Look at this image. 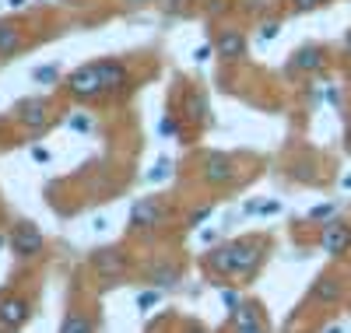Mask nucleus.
Returning <instances> with one entry per match:
<instances>
[{
  "label": "nucleus",
  "instance_id": "nucleus-29",
  "mask_svg": "<svg viewBox=\"0 0 351 333\" xmlns=\"http://www.w3.org/2000/svg\"><path fill=\"white\" fill-rule=\"evenodd\" d=\"M32 162L46 165V162H49V151H46V147H32Z\"/></svg>",
  "mask_w": 351,
  "mask_h": 333
},
{
  "label": "nucleus",
  "instance_id": "nucleus-22",
  "mask_svg": "<svg viewBox=\"0 0 351 333\" xmlns=\"http://www.w3.org/2000/svg\"><path fill=\"white\" fill-rule=\"evenodd\" d=\"M278 32H281V21H263V25H260V39H263V42L278 39Z\"/></svg>",
  "mask_w": 351,
  "mask_h": 333
},
{
  "label": "nucleus",
  "instance_id": "nucleus-36",
  "mask_svg": "<svg viewBox=\"0 0 351 333\" xmlns=\"http://www.w3.org/2000/svg\"><path fill=\"white\" fill-rule=\"evenodd\" d=\"M186 333H208V330H200V326H190V330H186Z\"/></svg>",
  "mask_w": 351,
  "mask_h": 333
},
{
  "label": "nucleus",
  "instance_id": "nucleus-9",
  "mask_svg": "<svg viewBox=\"0 0 351 333\" xmlns=\"http://www.w3.org/2000/svg\"><path fill=\"white\" fill-rule=\"evenodd\" d=\"M92 267L99 270V278L116 281V278L127 274V256H123L120 249H99V253L92 256Z\"/></svg>",
  "mask_w": 351,
  "mask_h": 333
},
{
  "label": "nucleus",
  "instance_id": "nucleus-12",
  "mask_svg": "<svg viewBox=\"0 0 351 333\" xmlns=\"http://www.w3.org/2000/svg\"><path fill=\"white\" fill-rule=\"evenodd\" d=\"M204 179L215 186H225L236 179V162H232L228 155H211V158H204Z\"/></svg>",
  "mask_w": 351,
  "mask_h": 333
},
{
  "label": "nucleus",
  "instance_id": "nucleus-27",
  "mask_svg": "<svg viewBox=\"0 0 351 333\" xmlns=\"http://www.w3.org/2000/svg\"><path fill=\"white\" fill-rule=\"evenodd\" d=\"M67 127H71V130H88V127H92V119H88V116H71Z\"/></svg>",
  "mask_w": 351,
  "mask_h": 333
},
{
  "label": "nucleus",
  "instance_id": "nucleus-30",
  "mask_svg": "<svg viewBox=\"0 0 351 333\" xmlns=\"http://www.w3.org/2000/svg\"><path fill=\"white\" fill-rule=\"evenodd\" d=\"M236 333H267V326L263 323L260 326H236Z\"/></svg>",
  "mask_w": 351,
  "mask_h": 333
},
{
  "label": "nucleus",
  "instance_id": "nucleus-8",
  "mask_svg": "<svg viewBox=\"0 0 351 333\" xmlns=\"http://www.w3.org/2000/svg\"><path fill=\"white\" fill-rule=\"evenodd\" d=\"M28 316H32V309H28L25 298H18V295H4V298H0V326H4V330L25 326Z\"/></svg>",
  "mask_w": 351,
  "mask_h": 333
},
{
  "label": "nucleus",
  "instance_id": "nucleus-28",
  "mask_svg": "<svg viewBox=\"0 0 351 333\" xmlns=\"http://www.w3.org/2000/svg\"><path fill=\"white\" fill-rule=\"evenodd\" d=\"M221 301H225V309H228V312H232V309H239V295H236V291H225Z\"/></svg>",
  "mask_w": 351,
  "mask_h": 333
},
{
  "label": "nucleus",
  "instance_id": "nucleus-14",
  "mask_svg": "<svg viewBox=\"0 0 351 333\" xmlns=\"http://www.w3.org/2000/svg\"><path fill=\"white\" fill-rule=\"evenodd\" d=\"M183 112H186V119L190 123H197V127H204L211 119V106H208V99H204L200 92H190L186 95V102H183Z\"/></svg>",
  "mask_w": 351,
  "mask_h": 333
},
{
  "label": "nucleus",
  "instance_id": "nucleus-6",
  "mask_svg": "<svg viewBox=\"0 0 351 333\" xmlns=\"http://www.w3.org/2000/svg\"><path fill=\"white\" fill-rule=\"evenodd\" d=\"M99 77H102V92L106 95H120L130 84V71L120 60H99Z\"/></svg>",
  "mask_w": 351,
  "mask_h": 333
},
{
  "label": "nucleus",
  "instance_id": "nucleus-24",
  "mask_svg": "<svg viewBox=\"0 0 351 333\" xmlns=\"http://www.w3.org/2000/svg\"><path fill=\"white\" fill-rule=\"evenodd\" d=\"M330 214H334V204H319V207L309 210V218H313V221H324V218H330Z\"/></svg>",
  "mask_w": 351,
  "mask_h": 333
},
{
  "label": "nucleus",
  "instance_id": "nucleus-37",
  "mask_svg": "<svg viewBox=\"0 0 351 333\" xmlns=\"http://www.w3.org/2000/svg\"><path fill=\"white\" fill-rule=\"evenodd\" d=\"M327 333H344V330H341V326H330V330H327Z\"/></svg>",
  "mask_w": 351,
  "mask_h": 333
},
{
  "label": "nucleus",
  "instance_id": "nucleus-31",
  "mask_svg": "<svg viewBox=\"0 0 351 333\" xmlns=\"http://www.w3.org/2000/svg\"><path fill=\"white\" fill-rule=\"evenodd\" d=\"M193 56H197V60H200V64H204V60H208V56H211V46H200V49H197Z\"/></svg>",
  "mask_w": 351,
  "mask_h": 333
},
{
  "label": "nucleus",
  "instance_id": "nucleus-33",
  "mask_svg": "<svg viewBox=\"0 0 351 333\" xmlns=\"http://www.w3.org/2000/svg\"><path fill=\"white\" fill-rule=\"evenodd\" d=\"M25 4H28V0H8V8H11V11H21Z\"/></svg>",
  "mask_w": 351,
  "mask_h": 333
},
{
  "label": "nucleus",
  "instance_id": "nucleus-10",
  "mask_svg": "<svg viewBox=\"0 0 351 333\" xmlns=\"http://www.w3.org/2000/svg\"><path fill=\"white\" fill-rule=\"evenodd\" d=\"M215 49H218V56L225 60V64H236V60L246 56L250 46H246V36L239 32V28H225V32L218 36V46Z\"/></svg>",
  "mask_w": 351,
  "mask_h": 333
},
{
  "label": "nucleus",
  "instance_id": "nucleus-3",
  "mask_svg": "<svg viewBox=\"0 0 351 333\" xmlns=\"http://www.w3.org/2000/svg\"><path fill=\"white\" fill-rule=\"evenodd\" d=\"M43 232L32 225V221H18L14 225V232H11V253L14 256H21V260H32V256H39L43 253Z\"/></svg>",
  "mask_w": 351,
  "mask_h": 333
},
{
  "label": "nucleus",
  "instance_id": "nucleus-7",
  "mask_svg": "<svg viewBox=\"0 0 351 333\" xmlns=\"http://www.w3.org/2000/svg\"><path fill=\"white\" fill-rule=\"evenodd\" d=\"M14 116H18V123L28 127V130H39L49 123V102L46 99H21L14 106Z\"/></svg>",
  "mask_w": 351,
  "mask_h": 333
},
{
  "label": "nucleus",
  "instance_id": "nucleus-23",
  "mask_svg": "<svg viewBox=\"0 0 351 333\" xmlns=\"http://www.w3.org/2000/svg\"><path fill=\"white\" fill-rule=\"evenodd\" d=\"M158 298H162L158 288H155V291H144V295L137 298V306H141V309H152V306H158Z\"/></svg>",
  "mask_w": 351,
  "mask_h": 333
},
{
  "label": "nucleus",
  "instance_id": "nucleus-5",
  "mask_svg": "<svg viewBox=\"0 0 351 333\" xmlns=\"http://www.w3.org/2000/svg\"><path fill=\"white\" fill-rule=\"evenodd\" d=\"M319 249H324L327 256H334V260H341L351 249V225L341 221V218L327 221L324 225V235H319Z\"/></svg>",
  "mask_w": 351,
  "mask_h": 333
},
{
  "label": "nucleus",
  "instance_id": "nucleus-11",
  "mask_svg": "<svg viewBox=\"0 0 351 333\" xmlns=\"http://www.w3.org/2000/svg\"><path fill=\"white\" fill-rule=\"evenodd\" d=\"M324 64H327V53L324 49H319V46H302L295 56H291L288 71L291 74H316V71H324Z\"/></svg>",
  "mask_w": 351,
  "mask_h": 333
},
{
  "label": "nucleus",
  "instance_id": "nucleus-17",
  "mask_svg": "<svg viewBox=\"0 0 351 333\" xmlns=\"http://www.w3.org/2000/svg\"><path fill=\"white\" fill-rule=\"evenodd\" d=\"M148 281H152L158 291H162V288H172L176 281H180V267H172V263H158V267H152Z\"/></svg>",
  "mask_w": 351,
  "mask_h": 333
},
{
  "label": "nucleus",
  "instance_id": "nucleus-20",
  "mask_svg": "<svg viewBox=\"0 0 351 333\" xmlns=\"http://www.w3.org/2000/svg\"><path fill=\"white\" fill-rule=\"evenodd\" d=\"M169 175H172V162H169V158H162V162L148 172V183H162V179H169Z\"/></svg>",
  "mask_w": 351,
  "mask_h": 333
},
{
  "label": "nucleus",
  "instance_id": "nucleus-2",
  "mask_svg": "<svg viewBox=\"0 0 351 333\" xmlns=\"http://www.w3.org/2000/svg\"><path fill=\"white\" fill-rule=\"evenodd\" d=\"M64 88H67L74 99H81V102H92V99L106 95V92H102V77H99V64H84V67H77V71L67 77Z\"/></svg>",
  "mask_w": 351,
  "mask_h": 333
},
{
  "label": "nucleus",
  "instance_id": "nucleus-25",
  "mask_svg": "<svg viewBox=\"0 0 351 333\" xmlns=\"http://www.w3.org/2000/svg\"><path fill=\"white\" fill-rule=\"evenodd\" d=\"M324 4H327V0H291V8H295V11H316Z\"/></svg>",
  "mask_w": 351,
  "mask_h": 333
},
{
  "label": "nucleus",
  "instance_id": "nucleus-18",
  "mask_svg": "<svg viewBox=\"0 0 351 333\" xmlns=\"http://www.w3.org/2000/svg\"><path fill=\"white\" fill-rule=\"evenodd\" d=\"M60 333H95V326H92V319H88L84 312H67Z\"/></svg>",
  "mask_w": 351,
  "mask_h": 333
},
{
  "label": "nucleus",
  "instance_id": "nucleus-1",
  "mask_svg": "<svg viewBox=\"0 0 351 333\" xmlns=\"http://www.w3.org/2000/svg\"><path fill=\"white\" fill-rule=\"evenodd\" d=\"M263 260V246L256 238H243V242H228V246H218L208 253V267L215 274L225 278H250L253 270Z\"/></svg>",
  "mask_w": 351,
  "mask_h": 333
},
{
  "label": "nucleus",
  "instance_id": "nucleus-32",
  "mask_svg": "<svg viewBox=\"0 0 351 333\" xmlns=\"http://www.w3.org/2000/svg\"><path fill=\"white\" fill-rule=\"evenodd\" d=\"M158 130H162V134H172V130H176V123H172V119H162V127H158Z\"/></svg>",
  "mask_w": 351,
  "mask_h": 333
},
{
  "label": "nucleus",
  "instance_id": "nucleus-16",
  "mask_svg": "<svg viewBox=\"0 0 351 333\" xmlns=\"http://www.w3.org/2000/svg\"><path fill=\"white\" fill-rule=\"evenodd\" d=\"M232 323L236 326H260L263 312H260V306H253V301H239V309H232Z\"/></svg>",
  "mask_w": 351,
  "mask_h": 333
},
{
  "label": "nucleus",
  "instance_id": "nucleus-15",
  "mask_svg": "<svg viewBox=\"0 0 351 333\" xmlns=\"http://www.w3.org/2000/svg\"><path fill=\"white\" fill-rule=\"evenodd\" d=\"M313 301H324V306H330V301H337L341 298V281L337 278H316V284H313Z\"/></svg>",
  "mask_w": 351,
  "mask_h": 333
},
{
  "label": "nucleus",
  "instance_id": "nucleus-26",
  "mask_svg": "<svg viewBox=\"0 0 351 333\" xmlns=\"http://www.w3.org/2000/svg\"><path fill=\"white\" fill-rule=\"evenodd\" d=\"M208 218H211V207L193 210V214H190V228H200V221H208Z\"/></svg>",
  "mask_w": 351,
  "mask_h": 333
},
{
  "label": "nucleus",
  "instance_id": "nucleus-13",
  "mask_svg": "<svg viewBox=\"0 0 351 333\" xmlns=\"http://www.w3.org/2000/svg\"><path fill=\"white\" fill-rule=\"evenodd\" d=\"M25 49V36H21V28L11 25V21H0V56H14Z\"/></svg>",
  "mask_w": 351,
  "mask_h": 333
},
{
  "label": "nucleus",
  "instance_id": "nucleus-39",
  "mask_svg": "<svg viewBox=\"0 0 351 333\" xmlns=\"http://www.w3.org/2000/svg\"><path fill=\"white\" fill-rule=\"evenodd\" d=\"M0 249H4V235H0Z\"/></svg>",
  "mask_w": 351,
  "mask_h": 333
},
{
  "label": "nucleus",
  "instance_id": "nucleus-35",
  "mask_svg": "<svg viewBox=\"0 0 351 333\" xmlns=\"http://www.w3.org/2000/svg\"><path fill=\"white\" fill-rule=\"evenodd\" d=\"M344 46H348V53H351V28H348V32H344Z\"/></svg>",
  "mask_w": 351,
  "mask_h": 333
},
{
  "label": "nucleus",
  "instance_id": "nucleus-40",
  "mask_svg": "<svg viewBox=\"0 0 351 333\" xmlns=\"http://www.w3.org/2000/svg\"><path fill=\"white\" fill-rule=\"evenodd\" d=\"M0 333H4V326H0Z\"/></svg>",
  "mask_w": 351,
  "mask_h": 333
},
{
  "label": "nucleus",
  "instance_id": "nucleus-21",
  "mask_svg": "<svg viewBox=\"0 0 351 333\" xmlns=\"http://www.w3.org/2000/svg\"><path fill=\"white\" fill-rule=\"evenodd\" d=\"M246 210H250V214H278L281 204L278 200H260V204H250Z\"/></svg>",
  "mask_w": 351,
  "mask_h": 333
},
{
  "label": "nucleus",
  "instance_id": "nucleus-34",
  "mask_svg": "<svg viewBox=\"0 0 351 333\" xmlns=\"http://www.w3.org/2000/svg\"><path fill=\"white\" fill-rule=\"evenodd\" d=\"M123 4H130V8H144V4H152V0H123Z\"/></svg>",
  "mask_w": 351,
  "mask_h": 333
},
{
  "label": "nucleus",
  "instance_id": "nucleus-19",
  "mask_svg": "<svg viewBox=\"0 0 351 333\" xmlns=\"http://www.w3.org/2000/svg\"><path fill=\"white\" fill-rule=\"evenodd\" d=\"M32 77H36L39 84H53L56 77H60V67H56V64H46V67H36V71H32Z\"/></svg>",
  "mask_w": 351,
  "mask_h": 333
},
{
  "label": "nucleus",
  "instance_id": "nucleus-4",
  "mask_svg": "<svg viewBox=\"0 0 351 333\" xmlns=\"http://www.w3.org/2000/svg\"><path fill=\"white\" fill-rule=\"evenodd\" d=\"M165 204L162 200H155V197H144V200H137L134 207H130V232H148V228H155V225H162L165 221Z\"/></svg>",
  "mask_w": 351,
  "mask_h": 333
},
{
  "label": "nucleus",
  "instance_id": "nucleus-38",
  "mask_svg": "<svg viewBox=\"0 0 351 333\" xmlns=\"http://www.w3.org/2000/svg\"><path fill=\"white\" fill-rule=\"evenodd\" d=\"M348 147H351V127H348Z\"/></svg>",
  "mask_w": 351,
  "mask_h": 333
}]
</instances>
